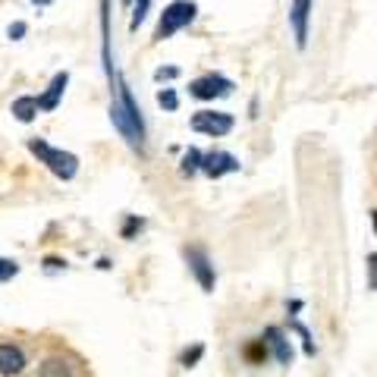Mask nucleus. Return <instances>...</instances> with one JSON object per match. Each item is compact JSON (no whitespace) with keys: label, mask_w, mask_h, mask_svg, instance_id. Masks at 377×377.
I'll return each instance as SVG.
<instances>
[{"label":"nucleus","mask_w":377,"mask_h":377,"mask_svg":"<svg viewBox=\"0 0 377 377\" xmlns=\"http://www.w3.org/2000/svg\"><path fill=\"white\" fill-rule=\"evenodd\" d=\"M157 104H161L164 111H176V107H179L176 91H173V89H161V91H157Z\"/></svg>","instance_id":"nucleus-16"},{"label":"nucleus","mask_w":377,"mask_h":377,"mask_svg":"<svg viewBox=\"0 0 377 377\" xmlns=\"http://www.w3.org/2000/svg\"><path fill=\"white\" fill-rule=\"evenodd\" d=\"M198 170H201V151L188 148L186 157H183V173H186V176H192V173H198Z\"/></svg>","instance_id":"nucleus-15"},{"label":"nucleus","mask_w":377,"mask_h":377,"mask_svg":"<svg viewBox=\"0 0 377 377\" xmlns=\"http://www.w3.org/2000/svg\"><path fill=\"white\" fill-rule=\"evenodd\" d=\"M311 4H315V0H293V4H289V26H293L296 45H299V47L308 45V16H311Z\"/></svg>","instance_id":"nucleus-6"},{"label":"nucleus","mask_w":377,"mask_h":377,"mask_svg":"<svg viewBox=\"0 0 377 377\" xmlns=\"http://www.w3.org/2000/svg\"><path fill=\"white\" fill-rule=\"evenodd\" d=\"M188 91H192V98H198V101H211V98H223V94L233 91V82L223 76H201L188 85Z\"/></svg>","instance_id":"nucleus-5"},{"label":"nucleus","mask_w":377,"mask_h":377,"mask_svg":"<svg viewBox=\"0 0 377 377\" xmlns=\"http://www.w3.org/2000/svg\"><path fill=\"white\" fill-rule=\"evenodd\" d=\"M123 4H126V6H129V4H133V0H123Z\"/></svg>","instance_id":"nucleus-26"},{"label":"nucleus","mask_w":377,"mask_h":377,"mask_svg":"<svg viewBox=\"0 0 377 377\" xmlns=\"http://www.w3.org/2000/svg\"><path fill=\"white\" fill-rule=\"evenodd\" d=\"M368 261H371V264H368V267H371V286L377 289V255H371Z\"/></svg>","instance_id":"nucleus-23"},{"label":"nucleus","mask_w":377,"mask_h":377,"mask_svg":"<svg viewBox=\"0 0 377 377\" xmlns=\"http://www.w3.org/2000/svg\"><path fill=\"white\" fill-rule=\"evenodd\" d=\"M267 337H271V343H274V349H277V359L283 361V365H289V359H293V352H289V346H286V339L280 337V330L277 327H271L267 330Z\"/></svg>","instance_id":"nucleus-13"},{"label":"nucleus","mask_w":377,"mask_h":377,"mask_svg":"<svg viewBox=\"0 0 377 377\" xmlns=\"http://www.w3.org/2000/svg\"><path fill=\"white\" fill-rule=\"evenodd\" d=\"M201 170L217 179V176H223V173L239 170V161L233 154H227V151H211V154H201Z\"/></svg>","instance_id":"nucleus-8"},{"label":"nucleus","mask_w":377,"mask_h":377,"mask_svg":"<svg viewBox=\"0 0 377 377\" xmlns=\"http://www.w3.org/2000/svg\"><path fill=\"white\" fill-rule=\"evenodd\" d=\"M192 129L195 133H205V135H227L233 129V117L230 113H214V111H201L192 117Z\"/></svg>","instance_id":"nucleus-4"},{"label":"nucleus","mask_w":377,"mask_h":377,"mask_svg":"<svg viewBox=\"0 0 377 377\" xmlns=\"http://www.w3.org/2000/svg\"><path fill=\"white\" fill-rule=\"evenodd\" d=\"M32 4H41V6H47V4H50V0H32Z\"/></svg>","instance_id":"nucleus-24"},{"label":"nucleus","mask_w":377,"mask_h":377,"mask_svg":"<svg viewBox=\"0 0 377 377\" xmlns=\"http://www.w3.org/2000/svg\"><path fill=\"white\" fill-rule=\"evenodd\" d=\"M41 377H69V365L63 359H47L41 365Z\"/></svg>","instance_id":"nucleus-12"},{"label":"nucleus","mask_w":377,"mask_h":377,"mask_svg":"<svg viewBox=\"0 0 377 377\" xmlns=\"http://www.w3.org/2000/svg\"><path fill=\"white\" fill-rule=\"evenodd\" d=\"M28 151H32L35 157H38L41 164L47 167L54 176H60V179H72L76 176V170H79V157L76 154H69V151H60V148H50V145L45 139H32L28 142Z\"/></svg>","instance_id":"nucleus-2"},{"label":"nucleus","mask_w":377,"mask_h":377,"mask_svg":"<svg viewBox=\"0 0 377 377\" xmlns=\"http://www.w3.org/2000/svg\"><path fill=\"white\" fill-rule=\"evenodd\" d=\"M176 76H179V69H176V67H161V69L154 72L157 82H164V79H176Z\"/></svg>","instance_id":"nucleus-19"},{"label":"nucleus","mask_w":377,"mask_h":377,"mask_svg":"<svg viewBox=\"0 0 377 377\" xmlns=\"http://www.w3.org/2000/svg\"><path fill=\"white\" fill-rule=\"evenodd\" d=\"M148 10H151V0H135V6H133V19H129V28H139L145 23V16H148Z\"/></svg>","instance_id":"nucleus-14"},{"label":"nucleus","mask_w":377,"mask_h":377,"mask_svg":"<svg viewBox=\"0 0 377 377\" xmlns=\"http://www.w3.org/2000/svg\"><path fill=\"white\" fill-rule=\"evenodd\" d=\"M201 352H205V349H201V346H195V349H192V352H186V355H183V365H186V368H192V365H195V361H198V359H201Z\"/></svg>","instance_id":"nucleus-20"},{"label":"nucleus","mask_w":377,"mask_h":377,"mask_svg":"<svg viewBox=\"0 0 377 377\" xmlns=\"http://www.w3.org/2000/svg\"><path fill=\"white\" fill-rule=\"evenodd\" d=\"M135 230H142V220H135V217H133V220H129L126 227H123V236H133Z\"/></svg>","instance_id":"nucleus-22"},{"label":"nucleus","mask_w":377,"mask_h":377,"mask_svg":"<svg viewBox=\"0 0 377 377\" xmlns=\"http://www.w3.org/2000/svg\"><path fill=\"white\" fill-rule=\"evenodd\" d=\"M6 35H10L13 41H19V38L26 35V23H13V26H10V32H6Z\"/></svg>","instance_id":"nucleus-21"},{"label":"nucleus","mask_w":377,"mask_h":377,"mask_svg":"<svg viewBox=\"0 0 377 377\" xmlns=\"http://www.w3.org/2000/svg\"><path fill=\"white\" fill-rule=\"evenodd\" d=\"M19 274V264L13 258H0V283H6V280H13Z\"/></svg>","instance_id":"nucleus-17"},{"label":"nucleus","mask_w":377,"mask_h":377,"mask_svg":"<svg viewBox=\"0 0 377 377\" xmlns=\"http://www.w3.org/2000/svg\"><path fill=\"white\" fill-rule=\"evenodd\" d=\"M374 227H377V211H374Z\"/></svg>","instance_id":"nucleus-25"},{"label":"nucleus","mask_w":377,"mask_h":377,"mask_svg":"<svg viewBox=\"0 0 377 377\" xmlns=\"http://www.w3.org/2000/svg\"><path fill=\"white\" fill-rule=\"evenodd\" d=\"M111 123L117 126V133L129 142V148H145V120L139 104L133 101L129 85L117 76V98L111 104Z\"/></svg>","instance_id":"nucleus-1"},{"label":"nucleus","mask_w":377,"mask_h":377,"mask_svg":"<svg viewBox=\"0 0 377 377\" xmlns=\"http://www.w3.org/2000/svg\"><path fill=\"white\" fill-rule=\"evenodd\" d=\"M245 359H249V361H261V359H264V346H261V343L249 346V349H245Z\"/></svg>","instance_id":"nucleus-18"},{"label":"nucleus","mask_w":377,"mask_h":377,"mask_svg":"<svg viewBox=\"0 0 377 377\" xmlns=\"http://www.w3.org/2000/svg\"><path fill=\"white\" fill-rule=\"evenodd\" d=\"M26 368V355L19 346H13V343H0V374L4 377H13V374H19Z\"/></svg>","instance_id":"nucleus-9"},{"label":"nucleus","mask_w":377,"mask_h":377,"mask_svg":"<svg viewBox=\"0 0 377 377\" xmlns=\"http://www.w3.org/2000/svg\"><path fill=\"white\" fill-rule=\"evenodd\" d=\"M186 261H188V267H192V274L198 277L201 289L211 293L214 289V267H211V261H208L205 249H186Z\"/></svg>","instance_id":"nucleus-7"},{"label":"nucleus","mask_w":377,"mask_h":377,"mask_svg":"<svg viewBox=\"0 0 377 377\" xmlns=\"http://www.w3.org/2000/svg\"><path fill=\"white\" fill-rule=\"evenodd\" d=\"M67 85H69V72H57V76L50 79L47 91L38 98V107H41V111H57V104H60V94L67 91Z\"/></svg>","instance_id":"nucleus-10"},{"label":"nucleus","mask_w":377,"mask_h":377,"mask_svg":"<svg viewBox=\"0 0 377 377\" xmlns=\"http://www.w3.org/2000/svg\"><path fill=\"white\" fill-rule=\"evenodd\" d=\"M195 13H198V6H195L192 0H173V4L161 13V23H157L154 38H157V41H164V38H170V35H176L183 26L192 23Z\"/></svg>","instance_id":"nucleus-3"},{"label":"nucleus","mask_w":377,"mask_h":377,"mask_svg":"<svg viewBox=\"0 0 377 377\" xmlns=\"http://www.w3.org/2000/svg\"><path fill=\"white\" fill-rule=\"evenodd\" d=\"M38 98H32V94H23V98L13 101V117H16L19 123H32L35 113H38Z\"/></svg>","instance_id":"nucleus-11"}]
</instances>
